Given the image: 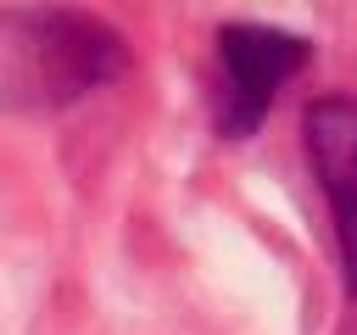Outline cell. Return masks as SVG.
I'll use <instances>...</instances> for the list:
<instances>
[{
	"label": "cell",
	"instance_id": "3957f363",
	"mask_svg": "<svg viewBox=\"0 0 357 335\" xmlns=\"http://www.w3.org/2000/svg\"><path fill=\"white\" fill-rule=\"evenodd\" d=\"M301 145L318 190L335 212V246H340V285L346 302H357V95H318L301 112Z\"/></svg>",
	"mask_w": 357,
	"mask_h": 335
},
{
	"label": "cell",
	"instance_id": "7a4b0ae2",
	"mask_svg": "<svg viewBox=\"0 0 357 335\" xmlns=\"http://www.w3.org/2000/svg\"><path fill=\"white\" fill-rule=\"evenodd\" d=\"M312 61V45L290 28L268 22H223L218 28V134L251 140L273 106V95Z\"/></svg>",
	"mask_w": 357,
	"mask_h": 335
},
{
	"label": "cell",
	"instance_id": "6da1fadb",
	"mask_svg": "<svg viewBox=\"0 0 357 335\" xmlns=\"http://www.w3.org/2000/svg\"><path fill=\"white\" fill-rule=\"evenodd\" d=\"M123 67V34L89 11H0V95L17 106H73Z\"/></svg>",
	"mask_w": 357,
	"mask_h": 335
}]
</instances>
